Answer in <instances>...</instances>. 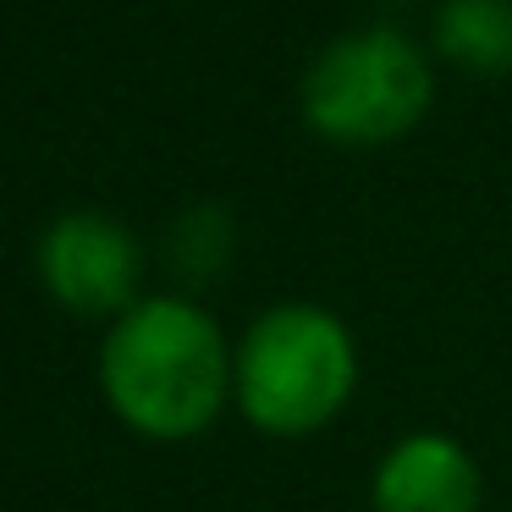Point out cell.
I'll return each mask as SVG.
<instances>
[{
  "label": "cell",
  "instance_id": "obj_1",
  "mask_svg": "<svg viewBox=\"0 0 512 512\" xmlns=\"http://www.w3.org/2000/svg\"><path fill=\"white\" fill-rule=\"evenodd\" d=\"M94 380L111 419L133 435L199 441L232 408V336L193 292H144L105 325Z\"/></svg>",
  "mask_w": 512,
  "mask_h": 512
},
{
  "label": "cell",
  "instance_id": "obj_2",
  "mask_svg": "<svg viewBox=\"0 0 512 512\" xmlns=\"http://www.w3.org/2000/svg\"><path fill=\"white\" fill-rule=\"evenodd\" d=\"M358 380L364 353L331 303H270L232 342V408L270 441H309L331 430L353 408Z\"/></svg>",
  "mask_w": 512,
  "mask_h": 512
},
{
  "label": "cell",
  "instance_id": "obj_3",
  "mask_svg": "<svg viewBox=\"0 0 512 512\" xmlns=\"http://www.w3.org/2000/svg\"><path fill=\"white\" fill-rule=\"evenodd\" d=\"M435 105V67L402 28L369 23L336 34L303 67L298 116L331 149H386Z\"/></svg>",
  "mask_w": 512,
  "mask_h": 512
},
{
  "label": "cell",
  "instance_id": "obj_4",
  "mask_svg": "<svg viewBox=\"0 0 512 512\" xmlns=\"http://www.w3.org/2000/svg\"><path fill=\"white\" fill-rule=\"evenodd\" d=\"M34 276L72 320H122L144 298V243L105 210H61L34 237Z\"/></svg>",
  "mask_w": 512,
  "mask_h": 512
},
{
  "label": "cell",
  "instance_id": "obj_5",
  "mask_svg": "<svg viewBox=\"0 0 512 512\" xmlns=\"http://www.w3.org/2000/svg\"><path fill=\"white\" fill-rule=\"evenodd\" d=\"M369 512H485V474L452 430H408L369 468Z\"/></svg>",
  "mask_w": 512,
  "mask_h": 512
},
{
  "label": "cell",
  "instance_id": "obj_6",
  "mask_svg": "<svg viewBox=\"0 0 512 512\" xmlns=\"http://www.w3.org/2000/svg\"><path fill=\"white\" fill-rule=\"evenodd\" d=\"M430 39L468 78H512V0H441Z\"/></svg>",
  "mask_w": 512,
  "mask_h": 512
},
{
  "label": "cell",
  "instance_id": "obj_7",
  "mask_svg": "<svg viewBox=\"0 0 512 512\" xmlns=\"http://www.w3.org/2000/svg\"><path fill=\"white\" fill-rule=\"evenodd\" d=\"M160 254H166L171 276L182 281L177 292L215 287V281L232 270V259H237V215L226 210V204H215V199L188 204V210L166 226Z\"/></svg>",
  "mask_w": 512,
  "mask_h": 512
}]
</instances>
